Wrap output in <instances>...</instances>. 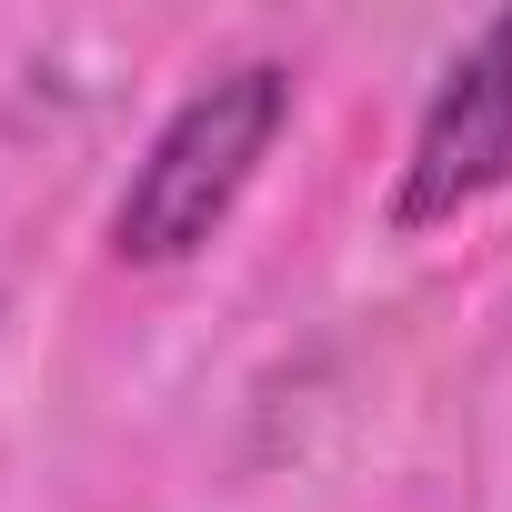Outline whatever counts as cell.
Returning a JSON list of instances; mask_svg holds the SVG:
<instances>
[{"instance_id":"1","label":"cell","mask_w":512,"mask_h":512,"mask_svg":"<svg viewBox=\"0 0 512 512\" xmlns=\"http://www.w3.org/2000/svg\"><path fill=\"white\" fill-rule=\"evenodd\" d=\"M292 121V71L282 61H231L201 91L171 101V121L151 131V151L131 161L121 201H111V251L131 272H171L191 251H211V231L241 211L251 171L272 161Z\"/></svg>"},{"instance_id":"2","label":"cell","mask_w":512,"mask_h":512,"mask_svg":"<svg viewBox=\"0 0 512 512\" xmlns=\"http://www.w3.org/2000/svg\"><path fill=\"white\" fill-rule=\"evenodd\" d=\"M502 181H512V11L482 21L452 51V71H442V91H432V111H422L412 151H402L392 221L402 231H442L472 201H492Z\"/></svg>"},{"instance_id":"3","label":"cell","mask_w":512,"mask_h":512,"mask_svg":"<svg viewBox=\"0 0 512 512\" xmlns=\"http://www.w3.org/2000/svg\"><path fill=\"white\" fill-rule=\"evenodd\" d=\"M0 312H11V302H0Z\"/></svg>"}]
</instances>
